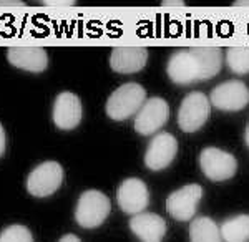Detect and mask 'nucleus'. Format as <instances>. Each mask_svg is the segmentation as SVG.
Segmentation results:
<instances>
[{
  "mask_svg": "<svg viewBox=\"0 0 249 242\" xmlns=\"http://www.w3.org/2000/svg\"><path fill=\"white\" fill-rule=\"evenodd\" d=\"M223 67V52L219 47L195 45L188 50L175 52L166 65V73L176 85L214 78Z\"/></svg>",
  "mask_w": 249,
  "mask_h": 242,
  "instance_id": "1",
  "label": "nucleus"
},
{
  "mask_svg": "<svg viewBox=\"0 0 249 242\" xmlns=\"http://www.w3.org/2000/svg\"><path fill=\"white\" fill-rule=\"evenodd\" d=\"M146 102V90L140 83H124L110 95L107 102V115L115 121L128 120L140 111Z\"/></svg>",
  "mask_w": 249,
  "mask_h": 242,
  "instance_id": "2",
  "label": "nucleus"
},
{
  "mask_svg": "<svg viewBox=\"0 0 249 242\" xmlns=\"http://www.w3.org/2000/svg\"><path fill=\"white\" fill-rule=\"evenodd\" d=\"M111 211L110 197L96 189H88L78 197L75 207V219L85 229H95L107 221Z\"/></svg>",
  "mask_w": 249,
  "mask_h": 242,
  "instance_id": "3",
  "label": "nucleus"
},
{
  "mask_svg": "<svg viewBox=\"0 0 249 242\" xmlns=\"http://www.w3.org/2000/svg\"><path fill=\"white\" fill-rule=\"evenodd\" d=\"M210 100L201 91H191L179 104L178 124L184 133L201 130L210 116Z\"/></svg>",
  "mask_w": 249,
  "mask_h": 242,
  "instance_id": "4",
  "label": "nucleus"
},
{
  "mask_svg": "<svg viewBox=\"0 0 249 242\" xmlns=\"http://www.w3.org/2000/svg\"><path fill=\"white\" fill-rule=\"evenodd\" d=\"M63 183V168L57 161L38 164L27 177V191L35 197L52 196Z\"/></svg>",
  "mask_w": 249,
  "mask_h": 242,
  "instance_id": "5",
  "label": "nucleus"
},
{
  "mask_svg": "<svg viewBox=\"0 0 249 242\" xmlns=\"http://www.w3.org/2000/svg\"><path fill=\"white\" fill-rule=\"evenodd\" d=\"M203 174L211 181H228L238 171V161L231 153L219 148H204L199 155Z\"/></svg>",
  "mask_w": 249,
  "mask_h": 242,
  "instance_id": "6",
  "label": "nucleus"
},
{
  "mask_svg": "<svg viewBox=\"0 0 249 242\" xmlns=\"http://www.w3.org/2000/svg\"><path fill=\"white\" fill-rule=\"evenodd\" d=\"M203 197V188L199 184H186L176 189L166 199V211L176 221H191L198 211Z\"/></svg>",
  "mask_w": 249,
  "mask_h": 242,
  "instance_id": "7",
  "label": "nucleus"
},
{
  "mask_svg": "<svg viewBox=\"0 0 249 242\" xmlns=\"http://www.w3.org/2000/svg\"><path fill=\"white\" fill-rule=\"evenodd\" d=\"M210 103L221 111H241L249 104V88L239 80H230L211 91Z\"/></svg>",
  "mask_w": 249,
  "mask_h": 242,
  "instance_id": "8",
  "label": "nucleus"
},
{
  "mask_svg": "<svg viewBox=\"0 0 249 242\" xmlns=\"http://www.w3.org/2000/svg\"><path fill=\"white\" fill-rule=\"evenodd\" d=\"M170 118V104L163 98H150L140 108L135 118V131L143 136H150L163 128Z\"/></svg>",
  "mask_w": 249,
  "mask_h": 242,
  "instance_id": "9",
  "label": "nucleus"
},
{
  "mask_svg": "<svg viewBox=\"0 0 249 242\" xmlns=\"http://www.w3.org/2000/svg\"><path fill=\"white\" fill-rule=\"evenodd\" d=\"M116 199L123 212L136 216L146 209L150 203V192H148V186L144 184V181L138 177H128L120 184L116 191Z\"/></svg>",
  "mask_w": 249,
  "mask_h": 242,
  "instance_id": "10",
  "label": "nucleus"
},
{
  "mask_svg": "<svg viewBox=\"0 0 249 242\" xmlns=\"http://www.w3.org/2000/svg\"><path fill=\"white\" fill-rule=\"evenodd\" d=\"M178 141L171 133H160L150 141L144 153V166L151 171H161L176 158Z\"/></svg>",
  "mask_w": 249,
  "mask_h": 242,
  "instance_id": "11",
  "label": "nucleus"
},
{
  "mask_svg": "<svg viewBox=\"0 0 249 242\" xmlns=\"http://www.w3.org/2000/svg\"><path fill=\"white\" fill-rule=\"evenodd\" d=\"M53 123L55 126L60 128L63 131H70L73 128H77L82 121L83 110H82V102L77 95L70 93V91H62L53 103Z\"/></svg>",
  "mask_w": 249,
  "mask_h": 242,
  "instance_id": "12",
  "label": "nucleus"
},
{
  "mask_svg": "<svg viewBox=\"0 0 249 242\" xmlns=\"http://www.w3.org/2000/svg\"><path fill=\"white\" fill-rule=\"evenodd\" d=\"M148 62V50L140 45H120L111 50L110 67L116 73L131 75L143 70Z\"/></svg>",
  "mask_w": 249,
  "mask_h": 242,
  "instance_id": "13",
  "label": "nucleus"
},
{
  "mask_svg": "<svg viewBox=\"0 0 249 242\" xmlns=\"http://www.w3.org/2000/svg\"><path fill=\"white\" fill-rule=\"evenodd\" d=\"M7 60L10 65L20 70L42 73L48 67V55L42 47L37 45H15L7 50Z\"/></svg>",
  "mask_w": 249,
  "mask_h": 242,
  "instance_id": "14",
  "label": "nucleus"
},
{
  "mask_svg": "<svg viewBox=\"0 0 249 242\" xmlns=\"http://www.w3.org/2000/svg\"><path fill=\"white\" fill-rule=\"evenodd\" d=\"M130 229L142 242H163L166 221L153 212H142L130 219Z\"/></svg>",
  "mask_w": 249,
  "mask_h": 242,
  "instance_id": "15",
  "label": "nucleus"
},
{
  "mask_svg": "<svg viewBox=\"0 0 249 242\" xmlns=\"http://www.w3.org/2000/svg\"><path fill=\"white\" fill-rule=\"evenodd\" d=\"M190 242H223L218 224L206 216L193 219L190 225Z\"/></svg>",
  "mask_w": 249,
  "mask_h": 242,
  "instance_id": "16",
  "label": "nucleus"
},
{
  "mask_svg": "<svg viewBox=\"0 0 249 242\" xmlns=\"http://www.w3.org/2000/svg\"><path fill=\"white\" fill-rule=\"evenodd\" d=\"M224 242H248L249 241V216L239 214L226 219L219 227Z\"/></svg>",
  "mask_w": 249,
  "mask_h": 242,
  "instance_id": "17",
  "label": "nucleus"
},
{
  "mask_svg": "<svg viewBox=\"0 0 249 242\" xmlns=\"http://www.w3.org/2000/svg\"><path fill=\"white\" fill-rule=\"evenodd\" d=\"M226 63L232 73H249V45H232L226 52Z\"/></svg>",
  "mask_w": 249,
  "mask_h": 242,
  "instance_id": "18",
  "label": "nucleus"
},
{
  "mask_svg": "<svg viewBox=\"0 0 249 242\" xmlns=\"http://www.w3.org/2000/svg\"><path fill=\"white\" fill-rule=\"evenodd\" d=\"M0 242H34V237L25 225L14 224L0 232Z\"/></svg>",
  "mask_w": 249,
  "mask_h": 242,
  "instance_id": "19",
  "label": "nucleus"
},
{
  "mask_svg": "<svg viewBox=\"0 0 249 242\" xmlns=\"http://www.w3.org/2000/svg\"><path fill=\"white\" fill-rule=\"evenodd\" d=\"M43 5L50 7H73L75 2H57V0H48V2H42Z\"/></svg>",
  "mask_w": 249,
  "mask_h": 242,
  "instance_id": "20",
  "label": "nucleus"
},
{
  "mask_svg": "<svg viewBox=\"0 0 249 242\" xmlns=\"http://www.w3.org/2000/svg\"><path fill=\"white\" fill-rule=\"evenodd\" d=\"M5 153V131H3V126L0 124V156Z\"/></svg>",
  "mask_w": 249,
  "mask_h": 242,
  "instance_id": "21",
  "label": "nucleus"
},
{
  "mask_svg": "<svg viewBox=\"0 0 249 242\" xmlns=\"http://www.w3.org/2000/svg\"><path fill=\"white\" fill-rule=\"evenodd\" d=\"M58 242H82V241H80L77 236H73V234H67V236H63Z\"/></svg>",
  "mask_w": 249,
  "mask_h": 242,
  "instance_id": "22",
  "label": "nucleus"
},
{
  "mask_svg": "<svg viewBox=\"0 0 249 242\" xmlns=\"http://www.w3.org/2000/svg\"><path fill=\"white\" fill-rule=\"evenodd\" d=\"M23 2H0V7H23Z\"/></svg>",
  "mask_w": 249,
  "mask_h": 242,
  "instance_id": "23",
  "label": "nucleus"
},
{
  "mask_svg": "<svg viewBox=\"0 0 249 242\" xmlns=\"http://www.w3.org/2000/svg\"><path fill=\"white\" fill-rule=\"evenodd\" d=\"M161 5L163 7H184V2H161Z\"/></svg>",
  "mask_w": 249,
  "mask_h": 242,
  "instance_id": "24",
  "label": "nucleus"
},
{
  "mask_svg": "<svg viewBox=\"0 0 249 242\" xmlns=\"http://www.w3.org/2000/svg\"><path fill=\"white\" fill-rule=\"evenodd\" d=\"M244 141H246V144H248V148H249V124H248V128H246V133H244Z\"/></svg>",
  "mask_w": 249,
  "mask_h": 242,
  "instance_id": "25",
  "label": "nucleus"
},
{
  "mask_svg": "<svg viewBox=\"0 0 249 242\" xmlns=\"http://www.w3.org/2000/svg\"><path fill=\"white\" fill-rule=\"evenodd\" d=\"M236 7H249V2H234Z\"/></svg>",
  "mask_w": 249,
  "mask_h": 242,
  "instance_id": "26",
  "label": "nucleus"
}]
</instances>
